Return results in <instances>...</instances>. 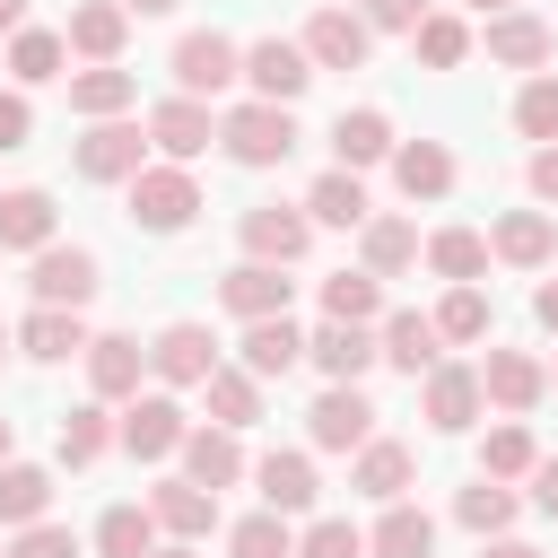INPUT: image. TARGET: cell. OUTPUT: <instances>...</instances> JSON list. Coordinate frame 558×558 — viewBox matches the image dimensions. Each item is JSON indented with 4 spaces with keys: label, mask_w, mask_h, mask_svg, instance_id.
Listing matches in <instances>:
<instances>
[{
    "label": "cell",
    "mask_w": 558,
    "mask_h": 558,
    "mask_svg": "<svg viewBox=\"0 0 558 558\" xmlns=\"http://www.w3.org/2000/svg\"><path fill=\"white\" fill-rule=\"evenodd\" d=\"M9 349H17V331H9V323H0V357H9Z\"/></svg>",
    "instance_id": "61"
},
{
    "label": "cell",
    "mask_w": 558,
    "mask_h": 558,
    "mask_svg": "<svg viewBox=\"0 0 558 558\" xmlns=\"http://www.w3.org/2000/svg\"><path fill=\"white\" fill-rule=\"evenodd\" d=\"M357 244H366V270H375V279H392V270L418 262V227H410V218H366Z\"/></svg>",
    "instance_id": "42"
},
{
    "label": "cell",
    "mask_w": 558,
    "mask_h": 558,
    "mask_svg": "<svg viewBox=\"0 0 558 558\" xmlns=\"http://www.w3.org/2000/svg\"><path fill=\"white\" fill-rule=\"evenodd\" d=\"M427 9H436V0H357V17H366V26H384V35H410Z\"/></svg>",
    "instance_id": "51"
},
{
    "label": "cell",
    "mask_w": 558,
    "mask_h": 558,
    "mask_svg": "<svg viewBox=\"0 0 558 558\" xmlns=\"http://www.w3.org/2000/svg\"><path fill=\"white\" fill-rule=\"evenodd\" d=\"M122 35H131V9H122V0H78L61 44H70L78 61H122Z\"/></svg>",
    "instance_id": "23"
},
{
    "label": "cell",
    "mask_w": 558,
    "mask_h": 558,
    "mask_svg": "<svg viewBox=\"0 0 558 558\" xmlns=\"http://www.w3.org/2000/svg\"><path fill=\"white\" fill-rule=\"evenodd\" d=\"M0 558H9V549H0Z\"/></svg>",
    "instance_id": "63"
},
{
    "label": "cell",
    "mask_w": 558,
    "mask_h": 558,
    "mask_svg": "<svg viewBox=\"0 0 558 558\" xmlns=\"http://www.w3.org/2000/svg\"><path fill=\"white\" fill-rule=\"evenodd\" d=\"M305 218H314V227H366L375 209H366V183H357L349 166H331V174H314V192H305Z\"/></svg>",
    "instance_id": "33"
},
{
    "label": "cell",
    "mask_w": 558,
    "mask_h": 558,
    "mask_svg": "<svg viewBox=\"0 0 558 558\" xmlns=\"http://www.w3.org/2000/svg\"><path fill=\"white\" fill-rule=\"evenodd\" d=\"M70 166H78L87 183H131V174L148 166V131L122 122V113H105V122H87V140L70 148Z\"/></svg>",
    "instance_id": "4"
},
{
    "label": "cell",
    "mask_w": 558,
    "mask_h": 558,
    "mask_svg": "<svg viewBox=\"0 0 558 558\" xmlns=\"http://www.w3.org/2000/svg\"><path fill=\"white\" fill-rule=\"evenodd\" d=\"M148 514H157V532H174V541H209V532H218V488H201V480H157V488H148Z\"/></svg>",
    "instance_id": "15"
},
{
    "label": "cell",
    "mask_w": 558,
    "mask_h": 558,
    "mask_svg": "<svg viewBox=\"0 0 558 558\" xmlns=\"http://www.w3.org/2000/svg\"><path fill=\"white\" fill-rule=\"evenodd\" d=\"M131 17H166V9H183V0H122Z\"/></svg>",
    "instance_id": "56"
},
{
    "label": "cell",
    "mask_w": 558,
    "mask_h": 558,
    "mask_svg": "<svg viewBox=\"0 0 558 558\" xmlns=\"http://www.w3.org/2000/svg\"><path fill=\"white\" fill-rule=\"evenodd\" d=\"M392 183H401V201H445L453 192V148L445 140H392Z\"/></svg>",
    "instance_id": "21"
},
{
    "label": "cell",
    "mask_w": 558,
    "mask_h": 558,
    "mask_svg": "<svg viewBox=\"0 0 558 558\" xmlns=\"http://www.w3.org/2000/svg\"><path fill=\"white\" fill-rule=\"evenodd\" d=\"M183 427H192V418H183V401H174V392H131L113 436H122V453H131V462H166V453L183 445Z\"/></svg>",
    "instance_id": "6"
},
{
    "label": "cell",
    "mask_w": 558,
    "mask_h": 558,
    "mask_svg": "<svg viewBox=\"0 0 558 558\" xmlns=\"http://www.w3.org/2000/svg\"><path fill=\"white\" fill-rule=\"evenodd\" d=\"M244 78V44L235 35H218V26H192L183 44H174V96H218V87H235Z\"/></svg>",
    "instance_id": "3"
},
{
    "label": "cell",
    "mask_w": 558,
    "mask_h": 558,
    "mask_svg": "<svg viewBox=\"0 0 558 558\" xmlns=\"http://www.w3.org/2000/svg\"><path fill=\"white\" fill-rule=\"evenodd\" d=\"M9 453H17V427H9V418H0V462H9Z\"/></svg>",
    "instance_id": "58"
},
{
    "label": "cell",
    "mask_w": 558,
    "mask_h": 558,
    "mask_svg": "<svg viewBox=\"0 0 558 558\" xmlns=\"http://www.w3.org/2000/svg\"><path fill=\"white\" fill-rule=\"evenodd\" d=\"M366 549H375V558H427V549H436V523H427V506L392 497V506H384V523L366 532Z\"/></svg>",
    "instance_id": "34"
},
{
    "label": "cell",
    "mask_w": 558,
    "mask_h": 558,
    "mask_svg": "<svg viewBox=\"0 0 558 558\" xmlns=\"http://www.w3.org/2000/svg\"><path fill=\"white\" fill-rule=\"evenodd\" d=\"M549 384H558V366H549Z\"/></svg>",
    "instance_id": "62"
},
{
    "label": "cell",
    "mask_w": 558,
    "mask_h": 558,
    "mask_svg": "<svg viewBox=\"0 0 558 558\" xmlns=\"http://www.w3.org/2000/svg\"><path fill=\"white\" fill-rule=\"evenodd\" d=\"M384 314V279L375 270H331L323 279V323H375Z\"/></svg>",
    "instance_id": "38"
},
{
    "label": "cell",
    "mask_w": 558,
    "mask_h": 558,
    "mask_svg": "<svg viewBox=\"0 0 558 558\" xmlns=\"http://www.w3.org/2000/svg\"><path fill=\"white\" fill-rule=\"evenodd\" d=\"M296 357H305V331H296L288 314H262V323H244V375H262V384H270V375H288Z\"/></svg>",
    "instance_id": "31"
},
{
    "label": "cell",
    "mask_w": 558,
    "mask_h": 558,
    "mask_svg": "<svg viewBox=\"0 0 558 558\" xmlns=\"http://www.w3.org/2000/svg\"><path fill=\"white\" fill-rule=\"evenodd\" d=\"M209 140H218V122H209L201 96H166V105L148 113V148H166V166H192Z\"/></svg>",
    "instance_id": "13"
},
{
    "label": "cell",
    "mask_w": 558,
    "mask_h": 558,
    "mask_svg": "<svg viewBox=\"0 0 558 558\" xmlns=\"http://www.w3.org/2000/svg\"><path fill=\"white\" fill-rule=\"evenodd\" d=\"M532 462H541V445H532V427H523V418L488 427V445H480V471H488V480H523Z\"/></svg>",
    "instance_id": "45"
},
{
    "label": "cell",
    "mask_w": 558,
    "mask_h": 558,
    "mask_svg": "<svg viewBox=\"0 0 558 558\" xmlns=\"http://www.w3.org/2000/svg\"><path fill=\"white\" fill-rule=\"evenodd\" d=\"M244 87H253L262 105H296V96L314 87V61H305V44H288V35H262V44H244Z\"/></svg>",
    "instance_id": "7"
},
{
    "label": "cell",
    "mask_w": 558,
    "mask_h": 558,
    "mask_svg": "<svg viewBox=\"0 0 558 558\" xmlns=\"http://www.w3.org/2000/svg\"><path fill=\"white\" fill-rule=\"evenodd\" d=\"M523 480H532V506H541V514H558V453H541Z\"/></svg>",
    "instance_id": "53"
},
{
    "label": "cell",
    "mask_w": 558,
    "mask_h": 558,
    "mask_svg": "<svg viewBox=\"0 0 558 558\" xmlns=\"http://www.w3.org/2000/svg\"><path fill=\"white\" fill-rule=\"evenodd\" d=\"M148 558H201V549H192V541H174V549H148Z\"/></svg>",
    "instance_id": "59"
},
{
    "label": "cell",
    "mask_w": 558,
    "mask_h": 558,
    "mask_svg": "<svg viewBox=\"0 0 558 558\" xmlns=\"http://www.w3.org/2000/svg\"><path fill=\"white\" fill-rule=\"evenodd\" d=\"M480 558H541V549H532V541H506V532H497V541H488Z\"/></svg>",
    "instance_id": "55"
},
{
    "label": "cell",
    "mask_w": 558,
    "mask_h": 558,
    "mask_svg": "<svg viewBox=\"0 0 558 558\" xmlns=\"http://www.w3.org/2000/svg\"><path fill=\"white\" fill-rule=\"evenodd\" d=\"M87 323H78V305H35L26 323H17V349L35 357V366H61V357H87Z\"/></svg>",
    "instance_id": "18"
},
{
    "label": "cell",
    "mask_w": 558,
    "mask_h": 558,
    "mask_svg": "<svg viewBox=\"0 0 558 558\" xmlns=\"http://www.w3.org/2000/svg\"><path fill=\"white\" fill-rule=\"evenodd\" d=\"M418 253H427V270H436V279H453V288L488 270V235H480V227H436Z\"/></svg>",
    "instance_id": "35"
},
{
    "label": "cell",
    "mask_w": 558,
    "mask_h": 558,
    "mask_svg": "<svg viewBox=\"0 0 558 558\" xmlns=\"http://www.w3.org/2000/svg\"><path fill=\"white\" fill-rule=\"evenodd\" d=\"M148 366H157L174 392H201V384H209V366H218V340H209V323H166V331L148 340Z\"/></svg>",
    "instance_id": "9"
},
{
    "label": "cell",
    "mask_w": 558,
    "mask_h": 558,
    "mask_svg": "<svg viewBox=\"0 0 558 558\" xmlns=\"http://www.w3.org/2000/svg\"><path fill=\"white\" fill-rule=\"evenodd\" d=\"M218 148H227L235 166H288V148H296V113L253 96V105L218 113Z\"/></svg>",
    "instance_id": "1"
},
{
    "label": "cell",
    "mask_w": 558,
    "mask_h": 558,
    "mask_svg": "<svg viewBox=\"0 0 558 558\" xmlns=\"http://www.w3.org/2000/svg\"><path fill=\"white\" fill-rule=\"evenodd\" d=\"M288 296H296V279H279V262H235V270L218 279V305H227V314H244V323L288 314Z\"/></svg>",
    "instance_id": "17"
},
{
    "label": "cell",
    "mask_w": 558,
    "mask_h": 558,
    "mask_svg": "<svg viewBox=\"0 0 558 558\" xmlns=\"http://www.w3.org/2000/svg\"><path fill=\"white\" fill-rule=\"evenodd\" d=\"M480 410H488V401H480V366H445V357H436V366H427V427H436V436H462Z\"/></svg>",
    "instance_id": "19"
},
{
    "label": "cell",
    "mask_w": 558,
    "mask_h": 558,
    "mask_svg": "<svg viewBox=\"0 0 558 558\" xmlns=\"http://www.w3.org/2000/svg\"><path fill=\"white\" fill-rule=\"evenodd\" d=\"M235 235H244V262H305V244H314V218L305 209H288V201H262V209H244L235 218Z\"/></svg>",
    "instance_id": "8"
},
{
    "label": "cell",
    "mask_w": 558,
    "mask_h": 558,
    "mask_svg": "<svg viewBox=\"0 0 558 558\" xmlns=\"http://www.w3.org/2000/svg\"><path fill=\"white\" fill-rule=\"evenodd\" d=\"M305 357H314L331 384H357V375L375 366V331H366V323H323V331L305 340Z\"/></svg>",
    "instance_id": "28"
},
{
    "label": "cell",
    "mask_w": 558,
    "mask_h": 558,
    "mask_svg": "<svg viewBox=\"0 0 558 558\" xmlns=\"http://www.w3.org/2000/svg\"><path fill=\"white\" fill-rule=\"evenodd\" d=\"M105 445H113V418H105V401H78V410H61V436H52V453H61L70 471H87Z\"/></svg>",
    "instance_id": "39"
},
{
    "label": "cell",
    "mask_w": 558,
    "mask_h": 558,
    "mask_svg": "<svg viewBox=\"0 0 558 558\" xmlns=\"http://www.w3.org/2000/svg\"><path fill=\"white\" fill-rule=\"evenodd\" d=\"M52 192H35V183H17V192H0V253H44L52 244Z\"/></svg>",
    "instance_id": "25"
},
{
    "label": "cell",
    "mask_w": 558,
    "mask_h": 558,
    "mask_svg": "<svg viewBox=\"0 0 558 558\" xmlns=\"http://www.w3.org/2000/svg\"><path fill=\"white\" fill-rule=\"evenodd\" d=\"M523 183H532V201H558V140H541V148H532Z\"/></svg>",
    "instance_id": "52"
},
{
    "label": "cell",
    "mask_w": 558,
    "mask_h": 558,
    "mask_svg": "<svg viewBox=\"0 0 558 558\" xmlns=\"http://www.w3.org/2000/svg\"><path fill=\"white\" fill-rule=\"evenodd\" d=\"M296 558H366V532H357V523H340V514H323V523H305Z\"/></svg>",
    "instance_id": "48"
},
{
    "label": "cell",
    "mask_w": 558,
    "mask_h": 558,
    "mask_svg": "<svg viewBox=\"0 0 558 558\" xmlns=\"http://www.w3.org/2000/svg\"><path fill=\"white\" fill-rule=\"evenodd\" d=\"M52 514V471H35V462H0V532H26V523H44Z\"/></svg>",
    "instance_id": "30"
},
{
    "label": "cell",
    "mask_w": 558,
    "mask_h": 558,
    "mask_svg": "<svg viewBox=\"0 0 558 558\" xmlns=\"http://www.w3.org/2000/svg\"><path fill=\"white\" fill-rule=\"evenodd\" d=\"M61 61H70V44H61L52 26H17V35H9V78H17V87L61 78Z\"/></svg>",
    "instance_id": "37"
},
{
    "label": "cell",
    "mask_w": 558,
    "mask_h": 558,
    "mask_svg": "<svg viewBox=\"0 0 558 558\" xmlns=\"http://www.w3.org/2000/svg\"><path fill=\"white\" fill-rule=\"evenodd\" d=\"M410 480H418V453H410V445H392V436H366V445H357V471H349V488H357V497L392 506Z\"/></svg>",
    "instance_id": "22"
},
{
    "label": "cell",
    "mask_w": 558,
    "mask_h": 558,
    "mask_svg": "<svg viewBox=\"0 0 558 558\" xmlns=\"http://www.w3.org/2000/svg\"><path fill=\"white\" fill-rule=\"evenodd\" d=\"M26 288H35V305H87L96 296V253L87 244H44Z\"/></svg>",
    "instance_id": "11"
},
{
    "label": "cell",
    "mask_w": 558,
    "mask_h": 558,
    "mask_svg": "<svg viewBox=\"0 0 558 558\" xmlns=\"http://www.w3.org/2000/svg\"><path fill=\"white\" fill-rule=\"evenodd\" d=\"M436 349H445V340H436V314H384V331H375V357L401 366L410 384L436 366Z\"/></svg>",
    "instance_id": "24"
},
{
    "label": "cell",
    "mask_w": 558,
    "mask_h": 558,
    "mask_svg": "<svg viewBox=\"0 0 558 558\" xmlns=\"http://www.w3.org/2000/svg\"><path fill=\"white\" fill-rule=\"evenodd\" d=\"M541 392H549V366H541L532 349H488V366H480V401H497L506 418H523Z\"/></svg>",
    "instance_id": "12"
},
{
    "label": "cell",
    "mask_w": 558,
    "mask_h": 558,
    "mask_svg": "<svg viewBox=\"0 0 558 558\" xmlns=\"http://www.w3.org/2000/svg\"><path fill=\"white\" fill-rule=\"evenodd\" d=\"M9 558H78V532H70V523H52V514H44V523H26V532H17V541H9Z\"/></svg>",
    "instance_id": "49"
},
{
    "label": "cell",
    "mask_w": 558,
    "mask_h": 558,
    "mask_svg": "<svg viewBox=\"0 0 558 558\" xmlns=\"http://www.w3.org/2000/svg\"><path fill=\"white\" fill-rule=\"evenodd\" d=\"M131 96H140V78H131V70H113V61H87V70L70 78V113H87V122L131 113Z\"/></svg>",
    "instance_id": "32"
},
{
    "label": "cell",
    "mask_w": 558,
    "mask_h": 558,
    "mask_svg": "<svg viewBox=\"0 0 558 558\" xmlns=\"http://www.w3.org/2000/svg\"><path fill=\"white\" fill-rule=\"evenodd\" d=\"M17 17H26V0H0V35H17Z\"/></svg>",
    "instance_id": "57"
},
{
    "label": "cell",
    "mask_w": 558,
    "mask_h": 558,
    "mask_svg": "<svg viewBox=\"0 0 558 558\" xmlns=\"http://www.w3.org/2000/svg\"><path fill=\"white\" fill-rule=\"evenodd\" d=\"M453 514H462V532H480V541H497V532H506V523H514V488H506V480H488V471H480V480H471V488H462V497H453Z\"/></svg>",
    "instance_id": "43"
},
{
    "label": "cell",
    "mask_w": 558,
    "mask_h": 558,
    "mask_svg": "<svg viewBox=\"0 0 558 558\" xmlns=\"http://www.w3.org/2000/svg\"><path fill=\"white\" fill-rule=\"evenodd\" d=\"M331 157H340L349 174H357V166H384V157H392V113H384V105L340 113V122H331Z\"/></svg>",
    "instance_id": "26"
},
{
    "label": "cell",
    "mask_w": 558,
    "mask_h": 558,
    "mask_svg": "<svg viewBox=\"0 0 558 558\" xmlns=\"http://www.w3.org/2000/svg\"><path fill=\"white\" fill-rule=\"evenodd\" d=\"M480 44H488V61H497V70H541V61L558 52V35H549L532 9H497Z\"/></svg>",
    "instance_id": "16"
},
{
    "label": "cell",
    "mask_w": 558,
    "mask_h": 558,
    "mask_svg": "<svg viewBox=\"0 0 558 558\" xmlns=\"http://www.w3.org/2000/svg\"><path fill=\"white\" fill-rule=\"evenodd\" d=\"M227 558H296V532H288V514H244L235 532H227Z\"/></svg>",
    "instance_id": "46"
},
{
    "label": "cell",
    "mask_w": 558,
    "mask_h": 558,
    "mask_svg": "<svg viewBox=\"0 0 558 558\" xmlns=\"http://www.w3.org/2000/svg\"><path fill=\"white\" fill-rule=\"evenodd\" d=\"M305 436H314V453H357L375 436V401L357 384H323L314 410H305Z\"/></svg>",
    "instance_id": "5"
},
{
    "label": "cell",
    "mask_w": 558,
    "mask_h": 558,
    "mask_svg": "<svg viewBox=\"0 0 558 558\" xmlns=\"http://www.w3.org/2000/svg\"><path fill=\"white\" fill-rule=\"evenodd\" d=\"M410 52H418L427 70H462V61H471V26L445 17V9H427V17L410 26Z\"/></svg>",
    "instance_id": "41"
},
{
    "label": "cell",
    "mask_w": 558,
    "mask_h": 558,
    "mask_svg": "<svg viewBox=\"0 0 558 558\" xmlns=\"http://www.w3.org/2000/svg\"><path fill=\"white\" fill-rule=\"evenodd\" d=\"M532 314H541V331H558V279H541V296H532Z\"/></svg>",
    "instance_id": "54"
},
{
    "label": "cell",
    "mask_w": 558,
    "mask_h": 558,
    "mask_svg": "<svg viewBox=\"0 0 558 558\" xmlns=\"http://www.w3.org/2000/svg\"><path fill=\"white\" fill-rule=\"evenodd\" d=\"M174 453H183V480H201V488H235V480H244V445H235V427H218V418H209V427H183Z\"/></svg>",
    "instance_id": "20"
},
{
    "label": "cell",
    "mask_w": 558,
    "mask_h": 558,
    "mask_svg": "<svg viewBox=\"0 0 558 558\" xmlns=\"http://www.w3.org/2000/svg\"><path fill=\"white\" fill-rule=\"evenodd\" d=\"M436 340H488V288H480V279L445 288V305H436Z\"/></svg>",
    "instance_id": "44"
},
{
    "label": "cell",
    "mask_w": 558,
    "mask_h": 558,
    "mask_svg": "<svg viewBox=\"0 0 558 558\" xmlns=\"http://www.w3.org/2000/svg\"><path fill=\"white\" fill-rule=\"evenodd\" d=\"M253 488H262V506H270V514H305V506L323 497L305 453H262V462H253Z\"/></svg>",
    "instance_id": "29"
},
{
    "label": "cell",
    "mask_w": 558,
    "mask_h": 558,
    "mask_svg": "<svg viewBox=\"0 0 558 558\" xmlns=\"http://www.w3.org/2000/svg\"><path fill=\"white\" fill-rule=\"evenodd\" d=\"M471 9H480V17H497V9H514V0H471Z\"/></svg>",
    "instance_id": "60"
},
{
    "label": "cell",
    "mask_w": 558,
    "mask_h": 558,
    "mask_svg": "<svg viewBox=\"0 0 558 558\" xmlns=\"http://www.w3.org/2000/svg\"><path fill=\"white\" fill-rule=\"evenodd\" d=\"M514 131L541 148V140H558V70H532L523 78V96H514Z\"/></svg>",
    "instance_id": "47"
},
{
    "label": "cell",
    "mask_w": 558,
    "mask_h": 558,
    "mask_svg": "<svg viewBox=\"0 0 558 558\" xmlns=\"http://www.w3.org/2000/svg\"><path fill=\"white\" fill-rule=\"evenodd\" d=\"M488 253H497V262H514V270H541V262L558 253V227H549L541 209H506V218L488 227Z\"/></svg>",
    "instance_id": "27"
},
{
    "label": "cell",
    "mask_w": 558,
    "mask_h": 558,
    "mask_svg": "<svg viewBox=\"0 0 558 558\" xmlns=\"http://www.w3.org/2000/svg\"><path fill=\"white\" fill-rule=\"evenodd\" d=\"M192 218H201V183H192L183 166H140V174H131V227L183 235Z\"/></svg>",
    "instance_id": "2"
},
{
    "label": "cell",
    "mask_w": 558,
    "mask_h": 558,
    "mask_svg": "<svg viewBox=\"0 0 558 558\" xmlns=\"http://www.w3.org/2000/svg\"><path fill=\"white\" fill-rule=\"evenodd\" d=\"M201 392H209V418H218V427H235V436L262 418V375H244V366H209V384H201Z\"/></svg>",
    "instance_id": "36"
},
{
    "label": "cell",
    "mask_w": 558,
    "mask_h": 558,
    "mask_svg": "<svg viewBox=\"0 0 558 558\" xmlns=\"http://www.w3.org/2000/svg\"><path fill=\"white\" fill-rule=\"evenodd\" d=\"M140 375H148V349H140L131 331H96V340H87V392H96V401H131Z\"/></svg>",
    "instance_id": "14"
},
{
    "label": "cell",
    "mask_w": 558,
    "mask_h": 558,
    "mask_svg": "<svg viewBox=\"0 0 558 558\" xmlns=\"http://www.w3.org/2000/svg\"><path fill=\"white\" fill-rule=\"evenodd\" d=\"M157 549V514L148 506H105L96 514V558H148Z\"/></svg>",
    "instance_id": "40"
},
{
    "label": "cell",
    "mask_w": 558,
    "mask_h": 558,
    "mask_svg": "<svg viewBox=\"0 0 558 558\" xmlns=\"http://www.w3.org/2000/svg\"><path fill=\"white\" fill-rule=\"evenodd\" d=\"M26 140H35V105H26V87H0V157L26 148Z\"/></svg>",
    "instance_id": "50"
},
{
    "label": "cell",
    "mask_w": 558,
    "mask_h": 558,
    "mask_svg": "<svg viewBox=\"0 0 558 558\" xmlns=\"http://www.w3.org/2000/svg\"><path fill=\"white\" fill-rule=\"evenodd\" d=\"M366 44H375V26L357 9H314L305 17V61L314 70H366Z\"/></svg>",
    "instance_id": "10"
}]
</instances>
